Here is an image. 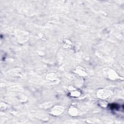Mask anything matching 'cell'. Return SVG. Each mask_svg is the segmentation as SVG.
Wrapping results in <instances>:
<instances>
[{
	"instance_id": "obj_1",
	"label": "cell",
	"mask_w": 124,
	"mask_h": 124,
	"mask_svg": "<svg viewBox=\"0 0 124 124\" xmlns=\"http://www.w3.org/2000/svg\"><path fill=\"white\" fill-rule=\"evenodd\" d=\"M112 93L110 91L107 89H100L96 93V95L98 97L101 99H106L109 97Z\"/></svg>"
},
{
	"instance_id": "obj_2",
	"label": "cell",
	"mask_w": 124,
	"mask_h": 124,
	"mask_svg": "<svg viewBox=\"0 0 124 124\" xmlns=\"http://www.w3.org/2000/svg\"><path fill=\"white\" fill-rule=\"evenodd\" d=\"M64 110V108L61 106H55L51 110L50 113L53 115L57 116L61 114Z\"/></svg>"
},
{
	"instance_id": "obj_3",
	"label": "cell",
	"mask_w": 124,
	"mask_h": 124,
	"mask_svg": "<svg viewBox=\"0 0 124 124\" xmlns=\"http://www.w3.org/2000/svg\"><path fill=\"white\" fill-rule=\"evenodd\" d=\"M75 72L81 76H85L87 75V73L86 72L85 70L84 69H83L82 67H78L76 69H75Z\"/></svg>"
},
{
	"instance_id": "obj_4",
	"label": "cell",
	"mask_w": 124,
	"mask_h": 124,
	"mask_svg": "<svg viewBox=\"0 0 124 124\" xmlns=\"http://www.w3.org/2000/svg\"><path fill=\"white\" fill-rule=\"evenodd\" d=\"M108 76L109 78L111 79H116L118 78H119L117 74L113 70H110L108 71Z\"/></svg>"
},
{
	"instance_id": "obj_5",
	"label": "cell",
	"mask_w": 124,
	"mask_h": 124,
	"mask_svg": "<svg viewBox=\"0 0 124 124\" xmlns=\"http://www.w3.org/2000/svg\"><path fill=\"white\" fill-rule=\"evenodd\" d=\"M69 114L73 116H77L78 114V110L77 108L74 107H71L69 109Z\"/></svg>"
},
{
	"instance_id": "obj_6",
	"label": "cell",
	"mask_w": 124,
	"mask_h": 124,
	"mask_svg": "<svg viewBox=\"0 0 124 124\" xmlns=\"http://www.w3.org/2000/svg\"><path fill=\"white\" fill-rule=\"evenodd\" d=\"M46 78L49 80L53 81L56 80V79L57 78V76L55 73H51L47 75V76H46Z\"/></svg>"
}]
</instances>
